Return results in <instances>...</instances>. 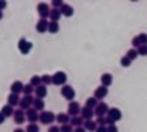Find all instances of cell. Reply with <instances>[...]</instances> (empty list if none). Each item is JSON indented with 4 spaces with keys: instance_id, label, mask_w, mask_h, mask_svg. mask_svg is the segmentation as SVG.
<instances>
[{
    "instance_id": "cell-1",
    "label": "cell",
    "mask_w": 147,
    "mask_h": 132,
    "mask_svg": "<svg viewBox=\"0 0 147 132\" xmlns=\"http://www.w3.org/2000/svg\"><path fill=\"white\" fill-rule=\"evenodd\" d=\"M38 120H40V123L41 124H47V125H51L54 121H57V116L52 113V112H41V113L38 114Z\"/></svg>"
},
{
    "instance_id": "cell-2",
    "label": "cell",
    "mask_w": 147,
    "mask_h": 132,
    "mask_svg": "<svg viewBox=\"0 0 147 132\" xmlns=\"http://www.w3.org/2000/svg\"><path fill=\"white\" fill-rule=\"evenodd\" d=\"M61 95L63 96L66 101L69 102H73L74 99V96H76V91H74V88L71 87V85H63V87L61 88Z\"/></svg>"
},
{
    "instance_id": "cell-3",
    "label": "cell",
    "mask_w": 147,
    "mask_h": 132,
    "mask_svg": "<svg viewBox=\"0 0 147 132\" xmlns=\"http://www.w3.org/2000/svg\"><path fill=\"white\" fill-rule=\"evenodd\" d=\"M37 11H38V15H40L41 19H47L50 17V13H51L50 6H48L47 3H44V1H41V3L37 4Z\"/></svg>"
},
{
    "instance_id": "cell-4",
    "label": "cell",
    "mask_w": 147,
    "mask_h": 132,
    "mask_svg": "<svg viewBox=\"0 0 147 132\" xmlns=\"http://www.w3.org/2000/svg\"><path fill=\"white\" fill-rule=\"evenodd\" d=\"M66 80H67L66 73H65V72H61V70L52 76V84H55V85H65Z\"/></svg>"
},
{
    "instance_id": "cell-5",
    "label": "cell",
    "mask_w": 147,
    "mask_h": 132,
    "mask_svg": "<svg viewBox=\"0 0 147 132\" xmlns=\"http://www.w3.org/2000/svg\"><path fill=\"white\" fill-rule=\"evenodd\" d=\"M33 44L30 43V41H28L26 39H21L18 41V50L22 52V54H29L30 52V50H32Z\"/></svg>"
},
{
    "instance_id": "cell-6",
    "label": "cell",
    "mask_w": 147,
    "mask_h": 132,
    "mask_svg": "<svg viewBox=\"0 0 147 132\" xmlns=\"http://www.w3.org/2000/svg\"><path fill=\"white\" fill-rule=\"evenodd\" d=\"M80 112H81V107H80V103L77 101H73L69 103V106H67V114H69V116L76 117V116H78Z\"/></svg>"
},
{
    "instance_id": "cell-7",
    "label": "cell",
    "mask_w": 147,
    "mask_h": 132,
    "mask_svg": "<svg viewBox=\"0 0 147 132\" xmlns=\"http://www.w3.org/2000/svg\"><path fill=\"white\" fill-rule=\"evenodd\" d=\"M107 112H109V106H107V103H105V102H99L98 106L94 109V113H95L98 117H103Z\"/></svg>"
},
{
    "instance_id": "cell-8",
    "label": "cell",
    "mask_w": 147,
    "mask_h": 132,
    "mask_svg": "<svg viewBox=\"0 0 147 132\" xmlns=\"http://www.w3.org/2000/svg\"><path fill=\"white\" fill-rule=\"evenodd\" d=\"M32 105H33V98L30 95H25L22 98V101H19V106H21L22 110H29Z\"/></svg>"
},
{
    "instance_id": "cell-9",
    "label": "cell",
    "mask_w": 147,
    "mask_h": 132,
    "mask_svg": "<svg viewBox=\"0 0 147 132\" xmlns=\"http://www.w3.org/2000/svg\"><path fill=\"white\" fill-rule=\"evenodd\" d=\"M107 117L110 120H113V121H118V120H121L122 114H121V110L120 109H117V107H111L109 109V112H107Z\"/></svg>"
},
{
    "instance_id": "cell-10",
    "label": "cell",
    "mask_w": 147,
    "mask_h": 132,
    "mask_svg": "<svg viewBox=\"0 0 147 132\" xmlns=\"http://www.w3.org/2000/svg\"><path fill=\"white\" fill-rule=\"evenodd\" d=\"M107 94H109L107 87L99 85V87L95 88V91H94V98H96V99H103V98H106V95Z\"/></svg>"
},
{
    "instance_id": "cell-11",
    "label": "cell",
    "mask_w": 147,
    "mask_h": 132,
    "mask_svg": "<svg viewBox=\"0 0 147 132\" xmlns=\"http://www.w3.org/2000/svg\"><path fill=\"white\" fill-rule=\"evenodd\" d=\"M48 21L47 19H38L37 21V24H36V30L38 32V33H44V32L48 30Z\"/></svg>"
},
{
    "instance_id": "cell-12",
    "label": "cell",
    "mask_w": 147,
    "mask_h": 132,
    "mask_svg": "<svg viewBox=\"0 0 147 132\" xmlns=\"http://www.w3.org/2000/svg\"><path fill=\"white\" fill-rule=\"evenodd\" d=\"M80 114H81V118L84 120V121H87V120H92V117H94V110L92 109H90V107H81V112H80Z\"/></svg>"
},
{
    "instance_id": "cell-13",
    "label": "cell",
    "mask_w": 147,
    "mask_h": 132,
    "mask_svg": "<svg viewBox=\"0 0 147 132\" xmlns=\"http://www.w3.org/2000/svg\"><path fill=\"white\" fill-rule=\"evenodd\" d=\"M14 123L18 124V125H21L22 123H25V113H24L22 109H19V110H15V112H14Z\"/></svg>"
},
{
    "instance_id": "cell-14",
    "label": "cell",
    "mask_w": 147,
    "mask_h": 132,
    "mask_svg": "<svg viewBox=\"0 0 147 132\" xmlns=\"http://www.w3.org/2000/svg\"><path fill=\"white\" fill-rule=\"evenodd\" d=\"M26 118H28V121H29L30 124H36V121L38 120V113L34 109L30 107V109L26 112Z\"/></svg>"
},
{
    "instance_id": "cell-15",
    "label": "cell",
    "mask_w": 147,
    "mask_h": 132,
    "mask_svg": "<svg viewBox=\"0 0 147 132\" xmlns=\"http://www.w3.org/2000/svg\"><path fill=\"white\" fill-rule=\"evenodd\" d=\"M61 13H62V15H63V17L69 18V17H73V14H74V8H73L70 4H66V3H63V6L61 7Z\"/></svg>"
},
{
    "instance_id": "cell-16",
    "label": "cell",
    "mask_w": 147,
    "mask_h": 132,
    "mask_svg": "<svg viewBox=\"0 0 147 132\" xmlns=\"http://www.w3.org/2000/svg\"><path fill=\"white\" fill-rule=\"evenodd\" d=\"M24 84L21 81H14L13 84H11V87H10V89H11V94H17L18 95L19 92H24Z\"/></svg>"
},
{
    "instance_id": "cell-17",
    "label": "cell",
    "mask_w": 147,
    "mask_h": 132,
    "mask_svg": "<svg viewBox=\"0 0 147 132\" xmlns=\"http://www.w3.org/2000/svg\"><path fill=\"white\" fill-rule=\"evenodd\" d=\"M47 87L45 85H38L37 88H34V94H36V98H40V99H43V98H45L47 96Z\"/></svg>"
},
{
    "instance_id": "cell-18",
    "label": "cell",
    "mask_w": 147,
    "mask_h": 132,
    "mask_svg": "<svg viewBox=\"0 0 147 132\" xmlns=\"http://www.w3.org/2000/svg\"><path fill=\"white\" fill-rule=\"evenodd\" d=\"M100 81H102L103 87H110L111 83H113V76L110 74V73H103L100 76Z\"/></svg>"
},
{
    "instance_id": "cell-19",
    "label": "cell",
    "mask_w": 147,
    "mask_h": 132,
    "mask_svg": "<svg viewBox=\"0 0 147 132\" xmlns=\"http://www.w3.org/2000/svg\"><path fill=\"white\" fill-rule=\"evenodd\" d=\"M44 107H45L44 99H40V98H34V99H33V109H34L36 112H38V110L44 112Z\"/></svg>"
},
{
    "instance_id": "cell-20",
    "label": "cell",
    "mask_w": 147,
    "mask_h": 132,
    "mask_svg": "<svg viewBox=\"0 0 147 132\" xmlns=\"http://www.w3.org/2000/svg\"><path fill=\"white\" fill-rule=\"evenodd\" d=\"M57 121L59 124H62V125L69 124V123H70V116L67 113H58L57 114Z\"/></svg>"
},
{
    "instance_id": "cell-21",
    "label": "cell",
    "mask_w": 147,
    "mask_h": 132,
    "mask_svg": "<svg viewBox=\"0 0 147 132\" xmlns=\"http://www.w3.org/2000/svg\"><path fill=\"white\" fill-rule=\"evenodd\" d=\"M96 128H98V124H96V121H92V120H87V121H84V129L85 131H96Z\"/></svg>"
},
{
    "instance_id": "cell-22",
    "label": "cell",
    "mask_w": 147,
    "mask_h": 132,
    "mask_svg": "<svg viewBox=\"0 0 147 132\" xmlns=\"http://www.w3.org/2000/svg\"><path fill=\"white\" fill-rule=\"evenodd\" d=\"M1 114H3L4 117H11V116H14V107L10 106L8 103L4 105V106L1 107Z\"/></svg>"
},
{
    "instance_id": "cell-23",
    "label": "cell",
    "mask_w": 147,
    "mask_h": 132,
    "mask_svg": "<svg viewBox=\"0 0 147 132\" xmlns=\"http://www.w3.org/2000/svg\"><path fill=\"white\" fill-rule=\"evenodd\" d=\"M62 17V13H61V10H58V8H52L51 13H50V18H51L52 22H58L59 19Z\"/></svg>"
},
{
    "instance_id": "cell-24",
    "label": "cell",
    "mask_w": 147,
    "mask_h": 132,
    "mask_svg": "<svg viewBox=\"0 0 147 132\" xmlns=\"http://www.w3.org/2000/svg\"><path fill=\"white\" fill-rule=\"evenodd\" d=\"M7 102H8L10 106H17V105H19V96L17 94H10L7 98Z\"/></svg>"
},
{
    "instance_id": "cell-25",
    "label": "cell",
    "mask_w": 147,
    "mask_h": 132,
    "mask_svg": "<svg viewBox=\"0 0 147 132\" xmlns=\"http://www.w3.org/2000/svg\"><path fill=\"white\" fill-rule=\"evenodd\" d=\"M69 124H70L71 127H76V128H78V127H81L84 124V120L81 118V116H76V117H71Z\"/></svg>"
},
{
    "instance_id": "cell-26",
    "label": "cell",
    "mask_w": 147,
    "mask_h": 132,
    "mask_svg": "<svg viewBox=\"0 0 147 132\" xmlns=\"http://www.w3.org/2000/svg\"><path fill=\"white\" fill-rule=\"evenodd\" d=\"M96 106H98V99L94 98V96H91V98H88V99L85 101V107H90V109L94 110Z\"/></svg>"
},
{
    "instance_id": "cell-27",
    "label": "cell",
    "mask_w": 147,
    "mask_h": 132,
    "mask_svg": "<svg viewBox=\"0 0 147 132\" xmlns=\"http://www.w3.org/2000/svg\"><path fill=\"white\" fill-rule=\"evenodd\" d=\"M32 87L34 88H37L38 85H41V77L40 76H32L30 77V83H29Z\"/></svg>"
},
{
    "instance_id": "cell-28",
    "label": "cell",
    "mask_w": 147,
    "mask_h": 132,
    "mask_svg": "<svg viewBox=\"0 0 147 132\" xmlns=\"http://www.w3.org/2000/svg\"><path fill=\"white\" fill-rule=\"evenodd\" d=\"M48 32H50V33H58V32H59V24L51 21V22L48 24Z\"/></svg>"
},
{
    "instance_id": "cell-29",
    "label": "cell",
    "mask_w": 147,
    "mask_h": 132,
    "mask_svg": "<svg viewBox=\"0 0 147 132\" xmlns=\"http://www.w3.org/2000/svg\"><path fill=\"white\" fill-rule=\"evenodd\" d=\"M138 55H139V54H138V50H136V48H131V50L127 51V57H128L131 61H135V59L138 58Z\"/></svg>"
},
{
    "instance_id": "cell-30",
    "label": "cell",
    "mask_w": 147,
    "mask_h": 132,
    "mask_svg": "<svg viewBox=\"0 0 147 132\" xmlns=\"http://www.w3.org/2000/svg\"><path fill=\"white\" fill-rule=\"evenodd\" d=\"M41 83H43V85H45V87L52 84V76H50V74L41 76Z\"/></svg>"
},
{
    "instance_id": "cell-31",
    "label": "cell",
    "mask_w": 147,
    "mask_h": 132,
    "mask_svg": "<svg viewBox=\"0 0 147 132\" xmlns=\"http://www.w3.org/2000/svg\"><path fill=\"white\" fill-rule=\"evenodd\" d=\"M138 39L140 41V45H146L147 44V33H139L138 35Z\"/></svg>"
},
{
    "instance_id": "cell-32",
    "label": "cell",
    "mask_w": 147,
    "mask_h": 132,
    "mask_svg": "<svg viewBox=\"0 0 147 132\" xmlns=\"http://www.w3.org/2000/svg\"><path fill=\"white\" fill-rule=\"evenodd\" d=\"M120 62H121V66H124V68H128V66H131L132 61H131V59H129V58L125 55V57L121 58V61H120Z\"/></svg>"
},
{
    "instance_id": "cell-33",
    "label": "cell",
    "mask_w": 147,
    "mask_h": 132,
    "mask_svg": "<svg viewBox=\"0 0 147 132\" xmlns=\"http://www.w3.org/2000/svg\"><path fill=\"white\" fill-rule=\"evenodd\" d=\"M38 131H40V128H38L37 124H29L26 127V132H38Z\"/></svg>"
},
{
    "instance_id": "cell-34",
    "label": "cell",
    "mask_w": 147,
    "mask_h": 132,
    "mask_svg": "<svg viewBox=\"0 0 147 132\" xmlns=\"http://www.w3.org/2000/svg\"><path fill=\"white\" fill-rule=\"evenodd\" d=\"M96 124L99 127H106V124H107V120H106V117L103 116V117H98L96 118Z\"/></svg>"
},
{
    "instance_id": "cell-35",
    "label": "cell",
    "mask_w": 147,
    "mask_h": 132,
    "mask_svg": "<svg viewBox=\"0 0 147 132\" xmlns=\"http://www.w3.org/2000/svg\"><path fill=\"white\" fill-rule=\"evenodd\" d=\"M33 89H34V87H32L30 84H26L25 87H24V94H25V95H32L33 94Z\"/></svg>"
},
{
    "instance_id": "cell-36",
    "label": "cell",
    "mask_w": 147,
    "mask_h": 132,
    "mask_svg": "<svg viewBox=\"0 0 147 132\" xmlns=\"http://www.w3.org/2000/svg\"><path fill=\"white\" fill-rule=\"evenodd\" d=\"M51 6H52V8H58V10H61V7L63 6V1H62V0H52Z\"/></svg>"
},
{
    "instance_id": "cell-37",
    "label": "cell",
    "mask_w": 147,
    "mask_h": 132,
    "mask_svg": "<svg viewBox=\"0 0 147 132\" xmlns=\"http://www.w3.org/2000/svg\"><path fill=\"white\" fill-rule=\"evenodd\" d=\"M74 129H73V127L70 125V124H65V125L61 127V132H73Z\"/></svg>"
},
{
    "instance_id": "cell-38",
    "label": "cell",
    "mask_w": 147,
    "mask_h": 132,
    "mask_svg": "<svg viewBox=\"0 0 147 132\" xmlns=\"http://www.w3.org/2000/svg\"><path fill=\"white\" fill-rule=\"evenodd\" d=\"M138 54H139V55H147V44L146 45H140V47L138 48Z\"/></svg>"
},
{
    "instance_id": "cell-39",
    "label": "cell",
    "mask_w": 147,
    "mask_h": 132,
    "mask_svg": "<svg viewBox=\"0 0 147 132\" xmlns=\"http://www.w3.org/2000/svg\"><path fill=\"white\" fill-rule=\"evenodd\" d=\"M132 45H134L135 48L138 50L139 47H140V41H139V39H138V36H135L134 39H132Z\"/></svg>"
},
{
    "instance_id": "cell-40",
    "label": "cell",
    "mask_w": 147,
    "mask_h": 132,
    "mask_svg": "<svg viewBox=\"0 0 147 132\" xmlns=\"http://www.w3.org/2000/svg\"><path fill=\"white\" fill-rule=\"evenodd\" d=\"M48 132H61V127L51 125L50 128H48Z\"/></svg>"
},
{
    "instance_id": "cell-41",
    "label": "cell",
    "mask_w": 147,
    "mask_h": 132,
    "mask_svg": "<svg viewBox=\"0 0 147 132\" xmlns=\"http://www.w3.org/2000/svg\"><path fill=\"white\" fill-rule=\"evenodd\" d=\"M107 132H118V128H117V125H109L107 127Z\"/></svg>"
},
{
    "instance_id": "cell-42",
    "label": "cell",
    "mask_w": 147,
    "mask_h": 132,
    "mask_svg": "<svg viewBox=\"0 0 147 132\" xmlns=\"http://www.w3.org/2000/svg\"><path fill=\"white\" fill-rule=\"evenodd\" d=\"M95 132H107V127H98Z\"/></svg>"
},
{
    "instance_id": "cell-43",
    "label": "cell",
    "mask_w": 147,
    "mask_h": 132,
    "mask_svg": "<svg viewBox=\"0 0 147 132\" xmlns=\"http://www.w3.org/2000/svg\"><path fill=\"white\" fill-rule=\"evenodd\" d=\"M7 7V1H4V0H0V11L1 10H4Z\"/></svg>"
},
{
    "instance_id": "cell-44",
    "label": "cell",
    "mask_w": 147,
    "mask_h": 132,
    "mask_svg": "<svg viewBox=\"0 0 147 132\" xmlns=\"http://www.w3.org/2000/svg\"><path fill=\"white\" fill-rule=\"evenodd\" d=\"M73 132H85V129H84V127H78V128H76Z\"/></svg>"
},
{
    "instance_id": "cell-45",
    "label": "cell",
    "mask_w": 147,
    "mask_h": 132,
    "mask_svg": "<svg viewBox=\"0 0 147 132\" xmlns=\"http://www.w3.org/2000/svg\"><path fill=\"white\" fill-rule=\"evenodd\" d=\"M4 118H6V117H4V116L1 114V112H0V124H3V123H4Z\"/></svg>"
},
{
    "instance_id": "cell-46",
    "label": "cell",
    "mask_w": 147,
    "mask_h": 132,
    "mask_svg": "<svg viewBox=\"0 0 147 132\" xmlns=\"http://www.w3.org/2000/svg\"><path fill=\"white\" fill-rule=\"evenodd\" d=\"M14 132H26V131H24L22 128H17V129H14Z\"/></svg>"
},
{
    "instance_id": "cell-47",
    "label": "cell",
    "mask_w": 147,
    "mask_h": 132,
    "mask_svg": "<svg viewBox=\"0 0 147 132\" xmlns=\"http://www.w3.org/2000/svg\"><path fill=\"white\" fill-rule=\"evenodd\" d=\"M3 18V11H0V19Z\"/></svg>"
}]
</instances>
